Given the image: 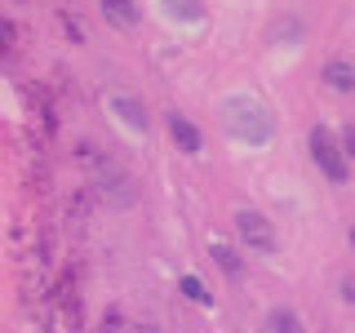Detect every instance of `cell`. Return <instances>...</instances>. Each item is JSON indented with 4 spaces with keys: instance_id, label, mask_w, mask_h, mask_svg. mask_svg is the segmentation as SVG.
Returning a JSON list of instances; mask_svg holds the SVG:
<instances>
[{
    "instance_id": "obj_1",
    "label": "cell",
    "mask_w": 355,
    "mask_h": 333,
    "mask_svg": "<svg viewBox=\"0 0 355 333\" xmlns=\"http://www.w3.org/2000/svg\"><path fill=\"white\" fill-rule=\"evenodd\" d=\"M222 129H227L236 142H244V147H266L271 133H275V120H271V111H266L258 98L236 94V98L222 103Z\"/></svg>"
},
{
    "instance_id": "obj_2",
    "label": "cell",
    "mask_w": 355,
    "mask_h": 333,
    "mask_svg": "<svg viewBox=\"0 0 355 333\" xmlns=\"http://www.w3.org/2000/svg\"><path fill=\"white\" fill-rule=\"evenodd\" d=\"M311 160H315L320 173H324L329 182H338V187L351 178V164H347V155H342L338 138H333L329 129H311Z\"/></svg>"
},
{
    "instance_id": "obj_3",
    "label": "cell",
    "mask_w": 355,
    "mask_h": 333,
    "mask_svg": "<svg viewBox=\"0 0 355 333\" xmlns=\"http://www.w3.org/2000/svg\"><path fill=\"white\" fill-rule=\"evenodd\" d=\"M236 231H240V240L249 244V249L275 253V227L258 214V209H236Z\"/></svg>"
},
{
    "instance_id": "obj_4",
    "label": "cell",
    "mask_w": 355,
    "mask_h": 333,
    "mask_svg": "<svg viewBox=\"0 0 355 333\" xmlns=\"http://www.w3.org/2000/svg\"><path fill=\"white\" fill-rule=\"evenodd\" d=\"M169 133H173V142H178V151H187V155H196L200 151V129L191 125V120L187 116H169Z\"/></svg>"
},
{
    "instance_id": "obj_5",
    "label": "cell",
    "mask_w": 355,
    "mask_h": 333,
    "mask_svg": "<svg viewBox=\"0 0 355 333\" xmlns=\"http://www.w3.org/2000/svg\"><path fill=\"white\" fill-rule=\"evenodd\" d=\"M320 76H324V85H329V89H338V94H355V67H351V62L333 58Z\"/></svg>"
},
{
    "instance_id": "obj_6",
    "label": "cell",
    "mask_w": 355,
    "mask_h": 333,
    "mask_svg": "<svg viewBox=\"0 0 355 333\" xmlns=\"http://www.w3.org/2000/svg\"><path fill=\"white\" fill-rule=\"evenodd\" d=\"M103 14H107V22H116L120 31L138 27V5H133V0H103Z\"/></svg>"
},
{
    "instance_id": "obj_7",
    "label": "cell",
    "mask_w": 355,
    "mask_h": 333,
    "mask_svg": "<svg viewBox=\"0 0 355 333\" xmlns=\"http://www.w3.org/2000/svg\"><path fill=\"white\" fill-rule=\"evenodd\" d=\"M111 107H116V116L125 120V125H133V129H147V107H142L138 98L116 94V98H111Z\"/></svg>"
},
{
    "instance_id": "obj_8",
    "label": "cell",
    "mask_w": 355,
    "mask_h": 333,
    "mask_svg": "<svg viewBox=\"0 0 355 333\" xmlns=\"http://www.w3.org/2000/svg\"><path fill=\"white\" fill-rule=\"evenodd\" d=\"M160 5H164V14L178 18V22H200L205 18V5H200V0H160Z\"/></svg>"
},
{
    "instance_id": "obj_9",
    "label": "cell",
    "mask_w": 355,
    "mask_h": 333,
    "mask_svg": "<svg viewBox=\"0 0 355 333\" xmlns=\"http://www.w3.org/2000/svg\"><path fill=\"white\" fill-rule=\"evenodd\" d=\"M214 258H218V266H222V271H227V275H240V271H244V262H240V253H236V249H231V244H227V240H214Z\"/></svg>"
},
{
    "instance_id": "obj_10",
    "label": "cell",
    "mask_w": 355,
    "mask_h": 333,
    "mask_svg": "<svg viewBox=\"0 0 355 333\" xmlns=\"http://www.w3.org/2000/svg\"><path fill=\"white\" fill-rule=\"evenodd\" d=\"M266 333H302V320H297L293 311H275V316L266 320Z\"/></svg>"
},
{
    "instance_id": "obj_11",
    "label": "cell",
    "mask_w": 355,
    "mask_h": 333,
    "mask_svg": "<svg viewBox=\"0 0 355 333\" xmlns=\"http://www.w3.org/2000/svg\"><path fill=\"white\" fill-rule=\"evenodd\" d=\"M182 293L191 298V302H200V307H214V298H209L205 280H196V275H182Z\"/></svg>"
},
{
    "instance_id": "obj_12",
    "label": "cell",
    "mask_w": 355,
    "mask_h": 333,
    "mask_svg": "<svg viewBox=\"0 0 355 333\" xmlns=\"http://www.w3.org/2000/svg\"><path fill=\"white\" fill-rule=\"evenodd\" d=\"M342 138H347V151H355V129H347Z\"/></svg>"
},
{
    "instance_id": "obj_13",
    "label": "cell",
    "mask_w": 355,
    "mask_h": 333,
    "mask_svg": "<svg viewBox=\"0 0 355 333\" xmlns=\"http://www.w3.org/2000/svg\"><path fill=\"white\" fill-rule=\"evenodd\" d=\"M342 293H347V298H351V302H355V280H347V289H342Z\"/></svg>"
},
{
    "instance_id": "obj_14",
    "label": "cell",
    "mask_w": 355,
    "mask_h": 333,
    "mask_svg": "<svg viewBox=\"0 0 355 333\" xmlns=\"http://www.w3.org/2000/svg\"><path fill=\"white\" fill-rule=\"evenodd\" d=\"M133 333H160V329H155V325H138V329H133Z\"/></svg>"
},
{
    "instance_id": "obj_15",
    "label": "cell",
    "mask_w": 355,
    "mask_h": 333,
    "mask_svg": "<svg viewBox=\"0 0 355 333\" xmlns=\"http://www.w3.org/2000/svg\"><path fill=\"white\" fill-rule=\"evenodd\" d=\"M351 244H355V227H351Z\"/></svg>"
}]
</instances>
